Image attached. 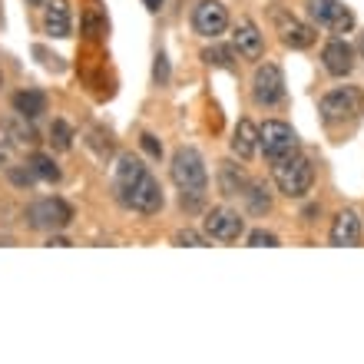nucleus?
I'll return each instance as SVG.
<instances>
[{
  "label": "nucleus",
  "instance_id": "obj_32",
  "mask_svg": "<svg viewBox=\"0 0 364 364\" xmlns=\"http://www.w3.org/2000/svg\"><path fill=\"white\" fill-rule=\"evenodd\" d=\"M50 245H57V249H67L70 242H67V239H63V235H53V239H50Z\"/></svg>",
  "mask_w": 364,
  "mask_h": 364
},
{
  "label": "nucleus",
  "instance_id": "obj_5",
  "mask_svg": "<svg viewBox=\"0 0 364 364\" xmlns=\"http://www.w3.org/2000/svg\"><path fill=\"white\" fill-rule=\"evenodd\" d=\"M259 146H262V153H265V159L275 166L298 153V136L282 119H265V126L259 129Z\"/></svg>",
  "mask_w": 364,
  "mask_h": 364
},
{
  "label": "nucleus",
  "instance_id": "obj_15",
  "mask_svg": "<svg viewBox=\"0 0 364 364\" xmlns=\"http://www.w3.org/2000/svg\"><path fill=\"white\" fill-rule=\"evenodd\" d=\"M361 242V215L355 209L338 212L335 225H331V245L335 249H351Z\"/></svg>",
  "mask_w": 364,
  "mask_h": 364
},
{
  "label": "nucleus",
  "instance_id": "obj_28",
  "mask_svg": "<svg viewBox=\"0 0 364 364\" xmlns=\"http://www.w3.org/2000/svg\"><path fill=\"white\" fill-rule=\"evenodd\" d=\"M153 80L159 83V87H166V83H169V60H166V53H159V57H156Z\"/></svg>",
  "mask_w": 364,
  "mask_h": 364
},
{
  "label": "nucleus",
  "instance_id": "obj_8",
  "mask_svg": "<svg viewBox=\"0 0 364 364\" xmlns=\"http://www.w3.org/2000/svg\"><path fill=\"white\" fill-rule=\"evenodd\" d=\"M321 119L325 123H345L351 116L361 113V93L355 87H341V90H331V93L321 96Z\"/></svg>",
  "mask_w": 364,
  "mask_h": 364
},
{
  "label": "nucleus",
  "instance_id": "obj_18",
  "mask_svg": "<svg viewBox=\"0 0 364 364\" xmlns=\"http://www.w3.org/2000/svg\"><path fill=\"white\" fill-rule=\"evenodd\" d=\"M245 186H249V179H245V173H242L235 163H222L219 166V192L225 196V199L242 196V192H245Z\"/></svg>",
  "mask_w": 364,
  "mask_h": 364
},
{
  "label": "nucleus",
  "instance_id": "obj_10",
  "mask_svg": "<svg viewBox=\"0 0 364 364\" xmlns=\"http://www.w3.org/2000/svg\"><path fill=\"white\" fill-rule=\"evenodd\" d=\"M245 232V219L239 212H232L229 205H215L205 212V235L215 242H239V235Z\"/></svg>",
  "mask_w": 364,
  "mask_h": 364
},
{
  "label": "nucleus",
  "instance_id": "obj_25",
  "mask_svg": "<svg viewBox=\"0 0 364 364\" xmlns=\"http://www.w3.org/2000/svg\"><path fill=\"white\" fill-rule=\"evenodd\" d=\"M87 143L96 149V156H100V159H106V156L113 153V143H109V136H103V129H90Z\"/></svg>",
  "mask_w": 364,
  "mask_h": 364
},
{
  "label": "nucleus",
  "instance_id": "obj_33",
  "mask_svg": "<svg viewBox=\"0 0 364 364\" xmlns=\"http://www.w3.org/2000/svg\"><path fill=\"white\" fill-rule=\"evenodd\" d=\"M143 4H146V10H153V14L163 7V0H143Z\"/></svg>",
  "mask_w": 364,
  "mask_h": 364
},
{
  "label": "nucleus",
  "instance_id": "obj_9",
  "mask_svg": "<svg viewBox=\"0 0 364 364\" xmlns=\"http://www.w3.org/2000/svg\"><path fill=\"white\" fill-rule=\"evenodd\" d=\"M229 27V7L222 0H199V7L192 10V30L199 37L215 40Z\"/></svg>",
  "mask_w": 364,
  "mask_h": 364
},
{
  "label": "nucleus",
  "instance_id": "obj_36",
  "mask_svg": "<svg viewBox=\"0 0 364 364\" xmlns=\"http://www.w3.org/2000/svg\"><path fill=\"white\" fill-rule=\"evenodd\" d=\"M358 50H361V57H364V33H361V40H358Z\"/></svg>",
  "mask_w": 364,
  "mask_h": 364
},
{
  "label": "nucleus",
  "instance_id": "obj_31",
  "mask_svg": "<svg viewBox=\"0 0 364 364\" xmlns=\"http://www.w3.org/2000/svg\"><path fill=\"white\" fill-rule=\"evenodd\" d=\"M0 149H10V139H7V133H4V126H0ZM4 156L7 153H0V163H4Z\"/></svg>",
  "mask_w": 364,
  "mask_h": 364
},
{
  "label": "nucleus",
  "instance_id": "obj_24",
  "mask_svg": "<svg viewBox=\"0 0 364 364\" xmlns=\"http://www.w3.org/2000/svg\"><path fill=\"white\" fill-rule=\"evenodd\" d=\"M173 242H176V245H182V249H186V245H189V249H205V245H209V239H205V235H199L196 229H179L173 235Z\"/></svg>",
  "mask_w": 364,
  "mask_h": 364
},
{
  "label": "nucleus",
  "instance_id": "obj_27",
  "mask_svg": "<svg viewBox=\"0 0 364 364\" xmlns=\"http://www.w3.org/2000/svg\"><path fill=\"white\" fill-rule=\"evenodd\" d=\"M249 245L252 249H275L278 235H272V232H265V229H255V232H249Z\"/></svg>",
  "mask_w": 364,
  "mask_h": 364
},
{
  "label": "nucleus",
  "instance_id": "obj_16",
  "mask_svg": "<svg viewBox=\"0 0 364 364\" xmlns=\"http://www.w3.org/2000/svg\"><path fill=\"white\" fill-rule=\"evenodd\" d=\"M232 153L239 159H245V163L259 153V126L252 119H239L235 123V129H232Z\"/></svg>",
  "mask_w": 364,
  "mask_h": 364
},
{
  "label": "nucleus",
  "instance_id": "obj_12",
  "mask_svg": "<svg viewBox=\"0 0 364 364\" xmlns=\"http://www.w3.org/2000/svg\"><path fill=\"white\" fill-rule=\"evenodd\" d=\"M43 33L50 40H67L73 33V14L67 0H43Z\"/></svg>",
  "mask_w": 364,
  "mask_h": 364
},
{
  "label": "nucleus",
  "instance_id": "obj_20",
  "mask_svg": "<svg viewBox=\"0 0 364 364\" xmlns=\"http://www.w3.org/2000/svg\"><path fill=\"white\" fill-rule=\"evenodd\" d=\"M4 133H7V139L14 146H37V129L27 123V116H20V113H17V119L4 123Z\"/></svg>",
  "mask_w": 364,
  "mask_h": 364
},
{
  "label": "nucleus",
  "instance_id": "obj_35",
  "mask_svg": "<svg viewBox=\"0 0 364 364\" xmlns=\"http://www.w3.org/2000/svg\"><path fill=\"white\" fill-rule=\"evenodd\" d=\"M30 7H43V0H27Z\"/></svg>",
  "mask_w": 364,
  "mask_h": 364
},
{
  "label": "nucleus",
  "instance_id": "obj_21",
  "mask_svg": "<svg viewBox=\"0 0 364 364\" xmlns=\"http://www.w3.org/2000/svg\"><path fill=\"white\" fill-rule=\"evenodd\" d=\"M27 166L33 169V176H37V179H43V182H57L60 179L57 163H53V156H47V153H33Z\"/></svg>",
  "mask_w": 364,
  "mask_h": 364
},
{
  "label": "nucleus",
  "instance_id": "obj_34",
  "mask_svg": "<svg viewBox=\"0 0 364 364\" xmlns=\"http://www.w3.org/2000/svg\"><path fill=\"white\" fill-rule=\"evenodd\" d=\"M315 215H318V205H308V209H305V219L311 222V219H315Z\"/></svg>",
  "mask_w": 364,
  "mask_h": 364
},
{
  "label": "nucleus",
  "instance_id": "obj_3",
  "mask_svg": "<svg viewBox=\"0 0 364 364\" xmlns=\"http://www.w3.org/2000/svg\"><path fill=\"white\" fill-rule=\"evenodd\" d=\"M272 176H275L278 192L288 196V199H305L308 192H311V186H315V166L298 153L282 159V163H275Z\"/></svg>",
  "mask_w": 364,
  "mask_h": 364
},
{
  "label": "nucleus",
  "instance_id": "obj_7",
  "mask_svg": "<svg viewBox=\"0 0 364 364\" xmlns=\"http://www.w3.org/2000/svg\"><path fill=\"white\" fill-rule=\"evenodd\" d=\"M252 100L259 106L285 103V73L278 63H262L252 77Z\"/></svg>",
  "mask_w": 364,
  "mask_h": 364
},
{
  "label": "nucleus",
  "instance_id": "obj_23",
  "mask_svg": "<svg viewBox=\"0 0 364 364\" xmlns=\"http://www.w3.org/2000/svg\"><path fill=\"white\" fill-rule=\"evenodd\" d=\"M202 60H205L209 67L232 70L235 67V50L232 47H209V50H202Z\"/></svg>",
  "mask_w": 364,
  "mask_h": 364
},
{
  "label": "nucleus",
  "instance_id": "obj_1",
  "mask_svg": "<svg viewBox=\"0 0 364 364\" xmlns=\"http://www.w3.org/2000/svg\"><path fill=\"white\" fill-rule=\"evenodd\" d=\"M113 192H116V199H119V205L139 212V215H156V212L163 209V189H159L156 176L129 153H123L116 159Z\"/></svg>",
  "mask_w": 364,
  "mask_h": 364
},
{
  "label": "nucleus",
  "instance_id": "obj_11",
  "mask_svg": "<svg viewBox=\"0 0 364 364\" xmlns=\"http://www.w3.org/2000/svg\"><path fill=\"white\" fill-rule=\"evenodd\" d=\"M272 20H275L278 33H282V43H285L288 50H308L311 43H315V27H308V23H301V20L295 17V14H288V10H272Z\"/></svg>",
  "mask_w": 364,
  "mask_h": 364
},
{
  "label": "nucleus",
  "instance_id": "obj_30",
  "mask_svg": "<svg viewBox=\"0 0 364 364\" xmlns=\"http://www.w3.org/2000/svg\"><path fill=\"white\" fill-rule=\"evenodd\" d=\"M83 27H87V37H100V33L106 30V27H100V20H96V10L87 14V23H83Z\"/></svg>",
  "mask_w": 364,
  "mask_h": 364
},
{
  "label": "nucleus",
  "instance_id": "obj_14",
  "mask_svg": "<svg viewBox=\"0 0 364 364\" xmlns=\"http://www.w3.org/2000/svg\"><path fill=\"white\" fill-rule=\"evenodd\" d=\"M235 53L245 60H259L265 53V37H262V30L255 27V20L242 17L235 23Z\"/></svg>",
  "mask_w": 364,
  "mask_h": 364
},
{
  "label": "nucleus",
  "instance_id": "obj_4",
  "mask_svg": "<svg viewBox=\"0 0 364 364\" xmlns=\"http://www.w3.org/2000/svg\"><path fill=\"white\" fill-rule=\"evenodd\" d=\"M27 225L30 229H37V232H60V229H67L70 222H73V205L63 199H57V196H50V199H37V202H30L27 205Z\"/></svg>",
  "mask_w": 364,
  "mask_h": 364
},
{
  "label": "nucleus",
  "instance_id": "obj_6",
  "mask_svg": "<svg viewBox=\"0 0 364 364\" xmlns=\"http://www.w3.org/2000/svg\"><path fill=\"white\" fill-rule=\"evenodd\" d=\"M305 10L315 27H325L331 33H351L355 30V14L341 0H305Z\"/></svg>",
  "mask_w": 364,
  "mask_h": 364
},
{
  "label": "nucleus",
  "instance_id": "obj_13",
  "mask_svg": "<svg viewBox=\"0 0 364 364\" xmlns=\"http://www.w3.org/2000/svg\"><path fill=\"white\" fill-rule=\"evenodd\" d=\"M321 63H325V70L331 77H348L355 70V47L341 37L328 40L325 50H321Z\"/></svg>",
  "mask_w": 364,
  "mask_h": 364
},
{
  "label": "nucleus",
  "instance_id": "obj_19",
  "mask_svg": "<svg viewBox=\"0 0 364 364\" xmlns=\"http://www.w3.org/2000/svg\"><path fill=\"white\" fill-rule=\"evenodd\" d=\"M242 199H245V205H249L252 215H265V212L272 209V196H269V186L265 182H252L245 186V192H242Z\"/></svg>",
  "mask_w": 364,
  "mask_h": 364
},
{
  "label": "nucleus",
  "instance_id": "obj_26",
  "mask_svg": "<svg viewBox=\"0 0 364 364\" xmlns=\"http://www.w3.org/2000/svg\"><path fill=\"white\" fill-rule=\"evenodd\" d=\"M7 179L14 182V186H33V182H37V176H33V169H30V166H10Z\"/></svg>",
  "mask_w": 364,
  "mask_h": 364
},
{
  "label": "nucleus",
  "instance_id": "obj_37",
  "mask_svg": "<svg viewBox=\"0 0 364 364\" xmlns=\"http://www.w3.org/2000/svg\"><path fill=\"white\" fill-rule=\"evenodd\" d=\"M0 83H4V77H0Z\"/></svg>",
  "mask_w": 364,
  "mask_h": 364
},
{
  "label": "nucleus",
  "instance_id": "obj_29",
  "mask_svg": "<svg viewBox=\"0 0 364 364\" xmlns=\"http://www.w3.org/2000/svg\"><path fill=\"white\" fill-rule=\"evenodd\" d=\"M139 146H143L146 156H153V159H159V156H163V143H159L153 133H143V136H139Z\"/></svg>",
  "mask_w": 364,
  "mask_h": 364
},
{
  "label": "nucleus",
  "instance_id": "obj_22",
  "mask_svg": "<svg viewBox=\"0 0 364 364\" xmlns=\"http://www.w3.org/2000/svg\"><path fill=\"white\" fill-rule=\"evenodd\" d=\"M50 146L57 153H67L70 146H73V129H70L67 119H53V126H50Z\"/></svg>",
  "mask_w": 364,
  "mask_h": 364
},
{
  "label": "nucleus",
  "instance_id": "obj_17",
  "mask_svg": "<svg viewBox=\"0 0 364 364\" xmlns=\"http://www.w3.org/2000/svg\"><path fill=\"white\" fill-rule=\"evenodd\" d=\"M14 113L37 119L40 113H47V96L40 90H20V93H14Z\"/></svg>",
  "mask_w": 364,
  "mask_h": 364
},
{
  "label": "nucleus",
  "instance_id": "obj_2",
  "mask_svg": "<svg viewBox=\"0 0 364 364\" xmlns=\"http://www.w3.org/2000/svg\"><path fill=\"white\" fill-rule=\"evenodd\" d=\"M169 176L179 186V202L186 212H202L205 209V192H209V169L199 149L192 146H179L169 163Z\"/></svg>",
  "mask_w": 364,
  "mask_h": 364
}]
</instances>
